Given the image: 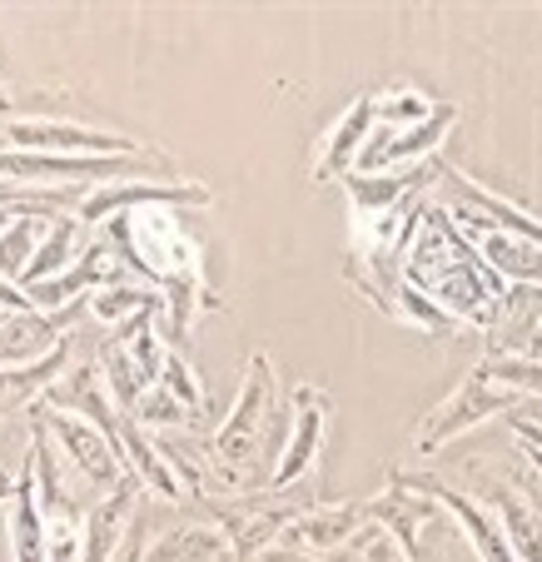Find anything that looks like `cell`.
<instances>
[{"mask_svg":"<svg viewBox=\"0 0 542 562\" xmlns=\"http://www.w3.org/2000/svg\"><path fill=\"white\" fill-rule=\"evenodd\" d=\"M100 229L115 239L125 265L149 289H160L170 339H190L200 314L224 308V299L210 289V229L194 210H170V204L125 210L115 220H105Z\"/></svg>","mask_w":542,"mask_h":562,"instance_id":"1","label":"cell"},{"mask_svg":"<svg viewBox=\"0 0 542 562\" xmlns=\"http://www.w3.org/2000/svg\"><path fill=\"white\" fill-rule=\"evenodd\" d=\"M404 284L414 294H424L438 314H448L453 324H468L478 334H498L512 294L433 200L424 204V220H418L414 239H408Z\"/></svg>","mask_w":542,"mask_h":562,"instance_id":"2","label":"cell"},{"mask_svg":"<svg viewBox=\"0 0 542 562\" xmlns=\"http://www.w3.org/2000/svg\"><path fill=\"white\" fill-rule=\"evenodd\" d=\"M269 428H274V363H269V353H249L235 404L204 443V468H210L214 488H224L229 498L269 488Z\"/></svg>","mask_w":542,"mask_h":562,"instance_id":"3","label":"cell"},{"mask_svg":"<svg viewBox=\"0 0 542 562\" xmlns=\"http://www.w3.org/2000/svg\"><path fill=\"white\" fill-rule=\"evenodd\" d=\"M433 194V190H428ZM428 194H414L388 210H359L349 204V249H343V279L369 299L379 314L398 318V299H404V259L408 239H414L418 220H424Z\"/></svg>","mask_w":542,"mask_h":562,"instance_id":"4","label":"cell"},{"mask_svg":"<svg viewBox=\"0 0 542 562\" xmlns=\"http://www.w3.org/2000/svg\"><path fill=\"white\" fill-rule=\"evenodd\" d=\"M170 334H165V308H149V314L129 318L120 329H110L105 339L95 344V363L100 379L110 389V404L115 414H135V404L145 398L155 383H160L165 363H170Z\"/></svg>","mask_w":542,"mask_h":562,"instance_id":"5","label":"cell"},{"mask_svg":"<svg viewBox=\"0 0 542 562\" xmlns=\"http://www.w3.org/2000/svg\"><path fill=\"white\" fill-rule=\"evenodd\" d=\"M0 149L5 155H50V159H105V155H145L149 145L95 130L86 120H65V110H11L0 115Z\"/></svg>","mask_w":542,"mask_h":562,"instance_id":"6","label":"cell"},{"mask_svg":"<svg viewBox=\"0 0 542 562\" xmlns=\"http://www.w3.org/2000/svg\"><path fill=\"white\" fill-rule=\"evenodd\" d=\"M522 398L503 383L498 373V359L493 353H483L478 363H473V373L463 383H458L453 393H448L443 404H433L424 418H418L414 428V453H438V448H448L453 438H463L468 428L488 424V418H508L512 408H518Z\"/></svg>","mask_w":542,"mask_h":562,"instance_id":"7","label":"cell"},{"mask_svg":"<svg viewBox=\"0 0 542 562\" xmlns=\"http://www.w3.org/2000/svg\"><path fill=\"white\" fill-rule=\"evenodd\" d=\"M314 488L308 483H294V488H259V493H239V498L210 503L214 522L224 528V538L235 542L239 562H255L264 548L284 542V532L294 528V518L304 508H314Z\"/></svg>","mask_w":542,"mask_h":562,"instance_id":"8","label":"cell"},{"mask_svg":"<svg viewBox=\"0 0 542 562\" xmlns=\"http://www.w3.org/2000/svg\"><path fill=\"white\" fill-rule=\"evenodd\" d=\"M428 200H433L458 229H503V234H518V239L542 245V220L522 214V204L503 200L488 184L468 180V175L453 170L448 159H433V194H428Z\"/></svg>","mask_w":542,"mask_h":562,"instance_id":"9","label":"cell"},{"mask_svg":"<svg viewBox=\"0 0 542 562\" xmlns=\"http://www.w3.org/2000/svg\"><path fill=\"white\" fill-rule=\"evenodd\" d=\"M31 424H41L45 434L55 438V448L65 453V463H70L75 473L86 477V483L100 493V498H105V493H115L120 483L129 477L125 453H120V438L105 434V428H95L90 418L65 414V408H50V404L41 398V404L31 408Z\"/></svg>","mask_w":542,"mask_h":562,"instance_id":"10","label":"cell"},{"mask_svg":"<svg viewBox=\"0 0 542 562\" xmlns=\"http://www.w3.org/2000/svg\"><path fill=\"white\" fill-rule=\"evenodd\" d=\"M155 204H170V210H210L214 190L200 180H120V184H95V190L80 200L75 220L86 229H100L105 220L125 210H155Z\"/></svg>","mask_w":542,"mask_h":562,"instance_id":"11","label":"cell"},{"mask_svg":"<svg viewBox=\"0 0 542 562\" xmlns=\"http://www.w3.org/2000/svg\"><path fill=\"white\" fill-rule=\"evenodd\" d=\"M289 408H294V424H289L279 463L269 468V488H294V483L314 477L319 453H324V434H329V418H334L329 393H324L319 383H298V389L289 393Z\"/></svg>","mask_w":542,"mask_h":562,"instance_id":"12","label":"cell"},{"mask_svg":"<svg viewBox=\"0 0 542 562\" xmlns=\"http://www.w3.org/2000/svg\"><path fill=\"white\" fill-rule=\"evenodd\" d=\"M135 513H139V483L125 477L115 493L90 503L80 522V562H125L135 548Z\"/></svg>","mask_w":542,"mask_h":562,"instance_id":"13","label":"cell"},{"mask_svg":"<svg viewBox=\"0 0 542 562\" xmlns=\"http://www.w3.org/2000/svg\"><path fill=\"white\" fill-rule=\"evenodd\" d=\"M404 473H408V468H404ZM408 483H414L418 493H428V498H433L438 508L453 518V528L463 532V542L473 548V558H478V562H518V558H512V548H508V538H503L498 518H493V513L483 508L473 493L453 488V483H443V477H433V473H408Z\"/></svg>","mask_w":542,"mask_h":562,"instance_id":"14","label":"cell"},{"mask_svg":"<svg viewBox=\"0 0 542 562\" xmlns=\"http://www.w3.org/2000/svg\"><path fill=\"white\" fill-rule=\"evenodd\" d=\"M86 318V299L60 314H5L0 318V369H25V363H45L65 339H70V324Z\"/></svg>","mask_w":542,"mask_h":562,"instance_id":"15","label":"cell"},{"mask_svg":"<svg viewBox=\"0 0 542 562\" xmlns=\"http://www.w3.org/2000/svg\"><path fill=\"white\" fill-rule=\"evenodd\" d=\"M369 135H373V95L363 90V95L353 100V105L343 110V115L334 120L329 130H324L319 145H314V165H308V180H314V184H343L353 170H359Z\"/></svg>","mask_w":542,"mask_h":562,"instance_id":"16","label":"cell"},{"mask_svg":"<svg viewBox=\"0 0 542 562\" xmlns=\"http://www.w3.org/2000/svg\"><path fill=\"white\" fill-rule=\"evenodd\" d=\"M45 404H50V408H65V414L90 418L95 428H105V434H115V438H120V414H115V404H110L105 379H100L95 349L75 353L70 369H65L60 379L50 383V393H45Z\"/></svg>","mask_w":542,"mask_h":562,"instance_id":"17","label":"cell"},{"mask_svg":"<svg viewBox=\"0 0 542 562\" xmlns=\"http://www.w3.org/2000/svg\"><path fill=\"white\" fill-rule=\"evenodd\" d=\"M120 453H125V468L139 483V493H149V498H160V503H194L190 488H184V477L174 473L170 453L160 448V438L145 434L135 418H120Z\"/></svg>","mask_w":542,"mask_h":562,"instance_id":"18","label":"cell"},{"mask_svg":"<svg viewBox=\"0 0 542 562\" xmlns=\"http://www.w3.org/2000/svg\"><path fill=\"white\" fill-rule=\"evenodd\" d=\"M363 528H369V503H314V508H304L294 518L284 542L304 552H334V548H353V538Z\"/></svg>","mask_w":542,"mask_h":562,"instance_id":"19","label":"cell"},{"mask_svg":"<svg viewBox=\"0 0 542 562\" xmlns=\"http://www.w3.org/2000/svg\"><path fill=\"white\" fill-rule=\"evenodd\" d=\"M478 259L512 289H538L542 294V245L532 239H518V234H503V229H463Z\"/></svg>","mask_w":542,"mask_h":562,"instance_id":"20","label":"cell"},{"mask_svg":"<svg viewBox=\"0 0 542 562\" xmlns=\"http://www.w3.org/2000/svg\"><path fill=\"white\" fill-rule=\"evenodd\" d=\"M135 562H239V558L219 522H174V528H160V538H149Z\"/></svg>","mask_w":542,"mask_h":562,"instance_id":"21","label":"cell"},{"mask_svg":"<svg viewBox=\"0 0 542 562\" xmlns=\"http://www.w3.org/2000/svg\"><path fill=\"white\" fill-rule=\"evenodd\" d=\"M11 558L15 562H50V522H45V513H41L31 458H25L21 477H15V488H11Z\"/></svg>","mask_w":542,"mask_h":562,"instance_id":"22","label":"cell"},{"mask_svg":"<svg viewBox=\"0 0 542 562\" xmlns=\"http://www.w3.org/2000/svg\"><path fill=\"white\" fill-rule=\"evenodd\" d=\"M75 359V334L60 344V349L50 353L45 363H25V369H0V424L11 414H25V408H35L50 393V383L60 379L65 369H70Z\"/></svg>","mask_w":542,"mask_h":562,"instance_id":"23","label":"cell"},{"mask_svg":"<svg viewBox=\"0 0 542 562\" xmlns=\"http://www.w3.org/2000/svg\"><path fill=\"white\" fill-rule=\"evenodd\" d=\"M86 239H90V229L75 214H60V220H45V239L35 245V259H31V269H25V279H21V289H31V284H45V279H60L65 269L80 259V249H86Z\"/></svg>","mask_w":542,"mask_h":562,"instance_id":"24","label":"cell"},{"mask_svg":"<svg viewBox=\"0 0 542 562\" xmlns=\"http://www.w3.org/2000/svg\"><path fill=\"white\" fill-rule=\"evenodd\" d=\"M149 308H165L160 289L135 284V279H125V284H105L86 299V318L95 324V329H120V324L149 314Z\"/></svg>","mask_w":542,"mask_h":562,"instance_id":"25","label":"cell"},{"mask_svg":"<svg viewBox=\"0 0 542 562\" xmlns=\"http://www.w3.org/2000/svg\"><path fill=\"white\" fill-rule=\"evenodd\" d=\"M373 95V135H398V130H414L433 115L438 100H428L418 86H383V90H369Z\"/></svg>","mask_w":542,"mask_h":562,"instance_id":"26","label":"cell"},{"mask_svg":"<svg viewBox=\"0 0 542 562\" xmlns=\"http://www.w3.org/2000/svg\"><path fill=\"white\" fill-rule=\"evenodd\" d=\"M125 418H135L145 434H149V428H170V434H180V428H194V424H200V418H194L170 389H160V383H155V389H149L145 398L135 404V414H125Z\"/></svg>","mask_w":542,"mask_h":562,"instance_id":"27","label":"cell"},{"mask_svg":"<svg viewBox=\"0 0 542 562\" xmlns=\"http://www.w3.org/2000/svg\"><path fill=\"white\" fill-rule=\"evenodd\" d=\"M31 224L35 220H11L5 229H0V279H11V284H21L25 269H31V259H35Z\"/></svg>","mask_w":542,"mask_h":562,"instance_id":"28","label":"cell"},{"mask_svg":"<svg viewBox=\"0 0 542 562\" xmlns=\"http://www.w3.org/2000/svg\"><path fill=\"white\" fill-rule=\"evenodd\" d=\"M160 389H170L194 418H204V408H210L200 373H194V363L184 359V353H170V363H165V373H160Z\"/></svg>","mask_w":542,"mask_h":562,"instance_id":"29","label":"cell"},{"mask_svg":"<svg viewBox=\"0 0 542 562\" xmlns=\"http://www.w3.org/2000/svg\"><path fill=\"white\" fill-rule=\"evenodd\" d=\"M353 558H359V562H414V552H408L388 528L369 522V528L353 538Z\"/></svg>","mask_w":542,"mask_h":562,"instance_id":"30","label":"cell"},{"mask_svg":"<svg viewBox=\"0 0 542 562\" xmlns=\"http://www.w3.org/2000/svg\"><path fill=\"white\" fill-rule=\"evenodd\" d=\"M31 294H25L21 284H11V279H0V314H31Z\"/></svg>","mask_w":542,"mask_h":562,"instance_id":"31","label":"cell"},{"mask_svg":"<svg viewBox=\"0 0 542 562\" xmlns=\"http://www.w3.org/2000/svg\"><path fill=\"white\" fill-rule=\"evenodd\" d=\"M255 562H324L319 552H304V548H289V542H274V548H264Z\"/></svg>","mask_w":542,"mask_h":562,"instance_id":"32","label":"cell"},{"mask_svg":"<svg viewBox=\"0 0 542 562\" xmlns=\"http://www.w3.org/2000/svg\"><path fill=\"white\" fill-rule=\"evenodd\" d=\"M0 115H11V95H5V86H0Z\"/></svg>","mask_w":542,"mask_h":562,"instance_id":"33","label":"cell"},{"mask_svg":"<svg viewBox=\"0 0 542 562\" xmlns=\"http://www.w3.org/2000/svg\"><path fill=\"white\" fill-rule=\"evenodd\" d=\"M11 488H15V483H5V488H0V503H11Z\"/></svg>","mask_w":542,"mask_h":562,"instance_id":"34","label":"cell"},{"mask_svg":"<svg viewBox=\"0 0 542 562\" xmlns=\"http://www.w3.org/2000/svg\"><path fill=\"white\" fill-rule=\"evenodd\" d=\"M5 483H11V477H5V473H0V488H5Z\"/></svg>","mask_w":542,"mask_h":562,"instance_id":"35","label":"cell"},{"mask_svg":"<svg viewBox=\"0 0 542 562\" xmlns=\"http://www.w3.org/2000/svg\"><path fill=\"white\" fill-rule=\"evenodd\" d=\"M135 558H139V552H129V558H125V562H135Z\"/></svg>","mask_w":542,"mask_h":562,"instance_id":"36","label":"cell"}]
</instances>
